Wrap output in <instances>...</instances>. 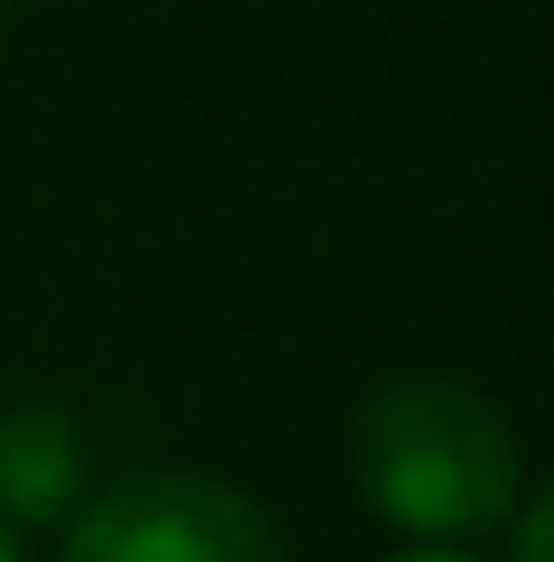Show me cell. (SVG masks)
<instances>
[{
	"mask_svg": "<svg viewBox=\"0 0 554 562\" xmlns=\"http://www.w3.org/2000/svg\"><path fill=\"white\" fill-rule=\"evenodd\" d=\"M84 498V434L65 406L10 396L0 406V526H56Z\"/></svg>",
	"mask_w": 554,
	"mask_h": 562,
	"instance_id": "3957f363",
	"label": "cell"
},
{
	"mask_svg": "<svg viewBox=\"0 0 554 562\" xmlns=\"http://www.w3.org/2000/svg\"><path fill=\"white\" fill-rule=\"evenodd\" d=\"M518 562H554V480L536 488V507H527V526H518Z\"/></svg>",
	"mask_w": 554,
	"mask_h": 562,
	"instance_id": "277c9868",
	"label": "cell"
},
{
	"mask_svg": "<svg viewBox=\"0 0 554 562\" xmlns=\"http://www.w3.org/2000/svg\"><path fill=\"white\" fill-rule=\"evenodd\" d=\"M65 562H287L268 507L203 471H130L75 517Z\"/></svg>",
	"mask_w": 554,
	"mask_h": 562,
	"instance_id": "7a4b0ae2",
	"label": "cell"
},
{
	"mask_svg": "<svg viewBox=\"0 0 554 562\" xmlns=\"http://www.w3.org/2000/svg\"><path fill=\"white\" fill-rule=\"evenodd\" d=\"M398 562H462L453 544H425V553H398Z\"/></svg>",
	"mask_w": 554,
	"mask_h": 562,
	"instance_id": "5b68a950",
	"label": "cell"
},
{
	"mask_svg": "<svg viewBox=\"0 0 554 562\" xmlns=\"http://www.w3.org/2000/svg\"><path fill=\"white\" fill-rule=\"evenodd\" d=\"M352 480L398 535L462 544L518 507V442L499 406L462 379H379L352 415Z\"/></svg>",
	"mask_w": 554,
	"mask_h": 562,
	"instance_id": "6da1fadb",
	"label": "cell"
},
{
	"mask_svg": "<svg viewBox=\"0 0 554 562\" xmlns=\"http://www.w3.org/2000/svg\"><path fill=\"white\" fill-rule=\"evenodd\" d=\"M0 562H29V553H19V535H10V526H0Z\"/></svg>",
	"mask_w": 554,
	"mask_h": 562,
	"instance_id": "8992f818",
	"label": "cell"
}]
</instances>
